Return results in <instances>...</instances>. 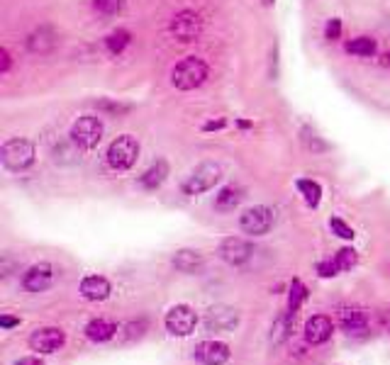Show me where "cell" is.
Returning <instances> with one entry per match:
<instances>
[{
	"mask_svg": "<svg viewBox=\"0 0 390 365\" xmlns=\"http://www.w3.org/2000/svg\"><path fill=\"white\" fill-rule=\"evenodd\" d=\"M210 76V66L207 61H203L201 56H185L178 64H173L171 69V85L176 90H183V93H190V90H198Z\"/></svg>",
	"mask_w": 390,
	"mask_h": 365,
	"instance_id": "6da1fadb",
	"label": "cell"
},
{
	"mask_svg": "<svg viewBox=\"0 0 390 365\" xmlns=\"http://www.w3.org/2000/svg\"><path fill=\"white\" fill-rule=\"evenodd\" d=\"M220 180H222L220 163L203 161L185 176L183 182H180V193L188 195V198H195V195H203V193H207V190H212Z\"/></svg>",
	"mask_w": 390,
	"mask_h": 365,
	"instance_id": "7a4b0ae2",
	"label": "cell"
},
{
	"mask_svg": "<svg viewBox=\"0 0 390 365\" xmlns=\"http://www.w3.org/2000/svg\"><path fill=\"white\" fill-rule=\"evenodd\" d=\"M35 158H37V148L30 139L15 137V139H8L0 146V161L12 173H25L27 168L35 166Z\"/></svg>",
	"mask_w": 390,
	"mask_h": 365,
	"instance_id": "3957f363",
	"label": "cell"
},
{
	"mask_svg": "<svg viewBox=\"0 0 390 365\" xmlns=\"http://www.w3.org/2000/svg\"><path fill=\"white\" fill-rule=\"evenodd\" d=\"M105 134V124L98 114H80L74 124H71L69 139L80 148V151H93L98 144L103 142Z\"/></svg>",
	"mask_w": 390,
	"mask_h": 365,
	"instance_id": "277c9868",
	"label": "cell"
},
{
	"mask_svg": "<svg viewBox=\"0 0 390 365\" xmlns=\"http://www.w3.org/2000/svg\"><path fill=\"white\" fill-rule=\"evenodd\" d=\"M139 151H142V146H139V142H137V137H132V134H120V137L112 139L110 146H108L105 161L112 171H130L137 163V158H139Z\"/></svg>",
	"mask_w": 390,
	"mask_h": 365,
	"instance_id": "5b68a950",
	"label": "cell"
},
{
	"mask_svg": "<svg viewBox=\"0 0 390 365\" xmlns=\"http://www.w3.org/2000/svg\"><path fill=\"white\" fill-rule=\"evenodd\" d=\"M169 32L176 42H180V44H193V42H198L203 35L201 12L188 10V8H185V10H178L173 17H171Z\"/></svg>",
	"mask_w": 390,
	"mask_h": 365,
	"instance_id": "8992f818",
	"label": "cell"
},
{
	"mask_svg": "<svg viewBox=\"0 0 390 365\" xmlns=\"http://www.w3.org/2000/svg\"><path fill=\"white\" fill-rule=\"evenodd\" d=\"M273 227V210L266 207V205H256L241 212L239 217V229L246 237H264Z\"/></svg>",
	"mask_w": 390,
	"mask_h": 365,
	"instance_id": "52a82bcc",
	"label": "cell"
},
{
	"mask_svg": "<svg viewBox=\"0 0 390 365\" xmlns=\"http://www.w3.org/2000/svg\"><path fill=\"white\" fill-rule=\"evenodd\" d=\"M164 324L171 336H190L195 331V324H198V314H195L193 307L176 305L166 312Z\"/></svg>",
	"mask_w": 390,
	"mask_h": 365,
	"instance_id": "ba28073f",
	"label": "cell"
},
{
	"mask_svg": "<svg viewBox=\"0 0 390 365\" xmlns=\"http://www.w3.org/2000/svg\"><path fill=\"white\" fill-rule=\"evenodd\" d=\"M217 253H220L222 261H227L230 266H244L251 256H254V246L251 241L241 237H227L222 239V244L217 246Z\"/></svg>",
	"mask_w": 390,
	"mask_h": 365,
	"instance_id": "9c48e42d",
	"label": "cell"
},
{
	"mask_svg": "<svg viewBox=\"0 0 390 365\" xmlns=\"http://www.w3.org/2000/svg\"><path fill=\"white\" fill-rule=\"evenodd\" d=\"M54 278H56V271L51 263H35V266L27 268L25 275H22V287H25L27 292H44L51 287Z\"/></svg>",
	"mask_w": 390,
	"mask_h": 365,
	"instance_id": "30bf717a",
	"label": "cell"
},
{
	"mask_svg": "<svg viewBox=\"0 0 390 365\" xmlns=\"http://www.w3.org/2000/svg\"><path fill=\"white\" fill-rule=\"evenodd\" d=\"M64 343H66V334L59 326H44V329H37L30 336V348L37 350V353H54Z\"/></svg>",
	"mask_w": 390,
	"mask_h": 365,
	"instance_id": "8fae6325",
	"label": "cell"
},
{
	"mask_svg": "<svg viewBox=\"0 0 390 365\" xmlns=\"http://www.w3.org/2000/svg\"><path fill=\"white\" fill-rule=\"evenodd\" d=\"M230 355V346L222 343V341H201L195 346V360L203 365H225Z\"/></svg>",
	"mask_w": 390,
	"mask_h": 365,
	"instance_id": "7c38bea8",
	"label": "cell"
},
{
	"mask_svg": "<svg viewBox=\"0 0 390 365\" xmlns=\"http://www.w3.org/2000/svg\"><path fill=\"white\" fill-rule=\"evenodd\" d=\"M56 42H59V37H56L54 27L40 25L27 35V49L37 56H46L56 49Z\"/></svg>",
	"mask_w": 390,
	"mask_h": 365,
	"instance_id": "4fadbf2b",
	"label": "cell"
},
{
	"mask_svg": "<svg viewBox=\"0 0 390 365\" xmlns=\"http://www.w3.org/2000/svg\"><path fill=\"white\" fill-rule=\"evenodd\" d=\"M112 292V285L108 278L103 275H85L80 280V295L85 297L88 302H103L108 300Z\"/></svg>",
	"mask_w": 390,
	"mask_h": 365,
	"instance_id": "5bb4252c",
	"label": "cell"
},
{
	"mask_svg": "<svg viewBox=\"0 0 390 365\" xmlns=\"http://www.w3.org/2000/svg\"><path fill=\"white\" fill-rule=\"evenodd\" d=\"M332 331H334V324H332L330 316L315 314V316H310V319H307V324H305V341H307V343H312V346L325 343V341H330Z\"/></svg>",
	"mask_w": 390,
	"mask_h": 365,
	"instance_id": "9a60e30c",
	"label": "cell"
},
{
	"mask_svg": "<svg viewBox=\"0 0 390 365\" xmlns=\"http://www.w3.org/2000/svg\"><path fill=\"white\" fill-rule=\"evenodd\" d=\"M237 324H239V314L230 307H212L205 316V326L210 331H232Z\"/></svg>",
	"mask_w": 390,
	"mask_h": 365,
	"instance_id": "2e32d148",
	"label": "cell"
},
{
	"mask_svg": "<svg viewBox=\"0 0 390 365\" xmlns=\"http://www.w3.org/2000/svg\"><path fill=\"white\" fill-rule=\"evenodd\" d=\"M169 161L166 158H159V161H154L149 168H146L144 173L139 176V185L144 190H156L164 185V180L169 178Z\"/></svg>",
	"mask_w": 390,
	"mask_h": 365,
	"instance_id": "e0dca14e",
	"label": "cell"
},
{
	"mask_svg": "<svg viewBox=\"0 0 390 365\" xmlns=\"http://www.w3.org/2000/svg\"><path fill=\"white\" fill-rule=\"evenodd\" d=\"M241 200H244V190H241L239 185H225V188H220L215 195V210L222 214L235 212Z\"/></svg>",
	"mask_w": 390,
	"mask_h": 365,
	"instance_id": "ac0fdd59",
	"label": "cell"
},
{
	"mask_svg": "<svg viewBox=\"0 0 390 365\" xmlns=\"http://www.w3.org/2000/svg\"><path fill=\"white\" fill-rule=\"evenodd\" d=\"M171 263H173L176 271L180 273H195L198 268H203V253L195 251V248H180V251L173 253V258H171Z\"/></svg>",
	"mask_w": 390,
	"mask_h": 365,
	"instance_id": "d6986e66",
	"label": "cell"
},
{
	"mask_svg": "<svg viewBox=\"0 0 390 365\" xmlns=\"http://www.w3.org/2000/svg\"><path fill=\"white\" fill-rule=\"evenodd\" d=\"M115 334H117V324L108 319H93L85 326V336H88V341H93V343H105V341H110Z\"/></svg>",
	"mask_w": 390,
	"mask_h": 365,
	"instance_id": "ffe728a7",
	"label": "cell"
},
{
	"mask_svg": "<svg viewBox=\"0 0 390 365\" xmlns=\"http://www.w3.org/2000/svg\"><path fill=\"white\" fill-rule=\"evenodd\" d=\"M339 324L349 334H354V331H364L368 326V316L359 307H344V309H339Z\"/></svg>",
	"mask_w": 390,
	"mask_h": 365,
	"instance_id": "44dd1931",
	"label": "cell"
},
{
	"mask_svg": "<svg viewBox=\"0 0 390 365\" xmlns=\"http://www.w3.org/2000/svg\"><path fill=\"white\" fill-rule=\"evenodd\" d=\"M344 49H346V54H351V56H361V59H371V56L378 54V42H375L373 37L361 35V37H354V40L346 42Z\"/></svg>",
	"mask_w": 390,
	"mask_h": 365,
	"instance_id": "7402d4cb",
	"label": "cell"
},
{
	"mask_svg": "<svg viewBox=\"0 0 390 365\" xmlns=\"http://www.w3.org/2000/svg\"><path fill=\"white\" fill-rule=\"evenodd\" d=\"M298 193L303 195V200H305L307 207H320L322 203V185L317 180H312V178H300V180L296 182Z\"/></svg>",
	"mask_w": 390,
	"mask_h": 365,
	"instance_id": "603a6c76",
	"label": "cell"
},
{
	"mask_svg": "<svg viewBox=\"0 0 390 365\" xmlns=\"http://www.w3.org/2000/svg\"><path fill=\"white\" fill-rule=\"evenodd\" d=\"M130 44H132V32L125 30V27H117V30H112L110 35L105 37V49H108V54H112V56L125 54V49Z\"/></svg>",
	"mask_w": 390,
	"mask_h": 365,
	"instance_id": "cb8c5ba5",
	"label": "cell"
},
{
	"mask_svg": "<svg viewBox=\"0 0 390 365\" xmlns=\"http://www.w3.org/2000/svg\"><path fill=\"white\" fill-rule=\"evenodd\" d=\"M95 108H98V112L110 114V117H122V114L132 112L130 103H122V100H115V98H101L95 103Z\"/></svg>",
	"mask_w": 390,
	"mask_h": 365,
	"instance_id": "d4e9b609",
	"label": "cell"
},
{
	"mask_svg": "<svg viewBox=\"0 0 390 365\" xmlns=\"http://www.w3.org/2000/svg\"><path fill=\"white\" fill-rule=\"evenodd\" d=\"M305 297H307V287L303 285L300 280H293L290 292H288V312L290 314H296V312L300 309V305L305 302Z\"/></svg>",
	"mask_w": 390,
	"mask_h": 365,
	"instance_id": "484cf974",
	"label": "cell"
},
{
	"mask_svg": "<svg viewBox=\"0 0 390 365\" xmlns=\"http://www.w3.org/2000/svg\"><path fill=\"white\" fill-rule=\"evenodd\" d=\"M90 6L101 17H115L122 10V0H90Z\"/></svg>",
	"mask_w": 390,
	"mask_h": 365,
	"instance_id": "4316f807",
	"label": "cell"
},
{
	"mask_svg": "<svg viewBox=\"0 0 390 365\" xmlns=\"http://www.w3.org/2000/svg\"><path fill=\"white\" fill-rule=\"evenodd\" d=\"M334 263H337V268H339V273L341 271H351V268L359 263V253H356L351 246H344V248H339V251H337Z\"/></svg>",
	"mask_w": 390,
	"mask_h": 365,
	"instance_id": "83f0119b",
	"label": "cell"
},
{
	"mask_svg": "<svg viewBox=\"0 0 390 365\" xmlns=\"http://www.w3.org/2000/svg\"><path fill=\"white\" fill-rule=\"evenodd\" d=\"M290 319H293V314L285 312V314H280L278 319L273 321V329H271V341H273V343L285 341V336H288V331H290Z\"/></svg>",
	"mask_w": 390,
	"mask_h": 365,
	"instance_id": "f1b7e54d",
	"label": "cell"
},
{
	"mask_svg": "<svg viewBox=\"0 0 390 365\" xmlns=\"http://www.w3.org/2000/svg\"><path fill=\"white\" fill-rule=\"evenodd\" d=\"M330 229H332V234H337V237L344 239V241H351V239L356 237V232L351 229V224H346L341 217H332L330 219Z\"/></svg>",
	"mask_w": 390,
	"mask_h": 365,
	"instance_id": "f546056e",
	"label": "cell"
},
{
	"mask_svg": "<svg viewBox=\"0 0 390 365\" xmlns=\"http://www.w3.org/2000/svg\"><path fill=\"white\" fill-rule=\"evenodd\" d=\"M341 32H344V25H341L339 17H330V20L325 22V40L327 42H339Z\"/></svg>",
	"mask_w": 390,
	"mask_h": 365,
	"instance_id": "4dcf8cb0",
	"label": "cell"
},
{
	"mask_svg": "<svg viewBox=\"0 0 390 365\" xmlns=\"http://www.w3.org/2000/svg\"><path fill=\"white\" fill-rule=\"evenodd\" d=\"M303 139H305V144H307V148H310V151H315V153L327 151V144L320 142V137H317L315 132H310V129H303Z\"/></svg>",
	"mask_w": 390,
	"mask_h": 365,
	"instance_id": "1f68e13d",
	"label": "cell"
},
{
	"mask_svg": "<svg viewBox=\"0 0 390 365\" xmlns=\"http://www.w3.org/2000/svg\"><path fill=\"white\" fill-rule=\"evenodd\" d=\"M146 329V321H130V324H125V341H132V339H139L142 334H144Z\"/></svg>",
	"mask_w": 390,
	"mask_h": 365,
	"instance_id": "d6a6232c",
	"label": "cell"
},
{
	"mask_svg": "<svg viewBox=\"0 0 390 365\" xmlns=\"http://www.w3.org/2000/svg\"><path fill=\"white\" fill-rule=\"evenodd\" d=\"M317 273H320V278H334L339 275V268H337L334 258H330V261L317 263Z\"/></svg>",
	"mask_w": 390,
	"mask_h": 365,
	"instance_id": "836d02e7",
	"label": "cell"
},
{
	"mask_svg": "<svg viewBox=\"0 0 390 365\" xmlns=\"http://www.w3.org/2000/svg\"><path fill=\"white\" fill-rule=\"evenodd\" d=\"M227 124H230V122H227V117H212V119H207V122L203 124V132H207V134H210V132H222Z\"/></svg>",
	"mask_w": 390,
	"mask_h": 365,
	"instance_id": "e575fe53",
	"label": "cell"
},
{
	"mask_svg": "<svg viewBox=\"0 0 390 365\" xmlns=\"http://www.w3.org/2000/svg\"><path fill=\"white\" fill-rule=\"evenodd\" d=\"M10 69H12V54L3 46L0 49V74H10Z\"/></svg>",
	"mask_w": 390,
	"mask_h": 365,
	"instance_id": "d590c367",
	"label": "cell"
},
{
	"mask_svg": "<svg viewBox=\"0 0 390 365\" xmlns=\"http://www.w3.org/2000/svg\"><path fill=\"white\" fill-rule=\"evenodd\" d=\"M20 324V316H10V314H3L0 316V326L3 329H12V326Z\"/></svg>",
	"mask_w": 390,
	"mask_h": 365,
	"instance_id": "8d00e7d4",
	"label": "cell"
},
{
	"mask_svg": "<svg viewBox=\"0 0 390 365\" xmlns=\"http://www.w3.org/2000/svg\"><path fill=\"white\" fill-rule=\"evenodd\" d=\"M15 365H44V363H42V360L37 358V355H27V358H20V360H17Z\"/></svg>",
	"mask_w": 390,
	"mask_h": 365,
	"instance_id": "74e56055",
	"label": "cell"
},
{
	"mask_svg": "<svg viewBox=\"0 0 390 365\" xmlns=\"http://www.w3.org/2000/svg\"><path fill=\"white\" fill-rule=\"evenodd\" d=\"M237 127H239V129H251V127H254V122H251V119H237Z\"/></svg>",
	"mask_w": 390,
	"mask_h": 365,
	"instance_id": "f35d334b",
	"label": "cell"
},
{
	"mask_svg": "<svg viewBox=\"0 0 390 365\" xmlns=\"http://www.w3.org/2000/svg\"><path fill=\"white\" fill-rule=\"evenodd\" d=\"M273 3H275V0H264V6H266V8H271Z\"/></svg>",
	"mask_w": 390,
	"mask_h": 365,
	"instance_id": "ab89813d",
	"label": "cell"
}]
</instances>
